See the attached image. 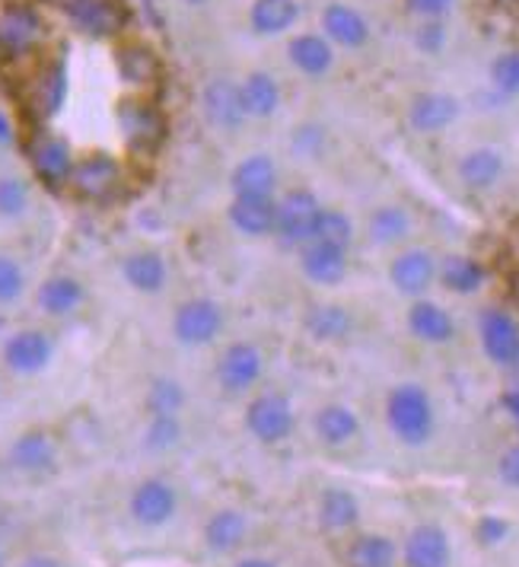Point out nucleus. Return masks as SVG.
<instances>
[{
    "label": "nucleus",
    "instance_id": "nucleus-1",
    "mask_svg": "<svg viewBox=\"0 0 519 567\" xmlns=\"http://www.w3.org/2000/svg\"><path fill=\"white\" fill-rule=\"evenodd\" d=\"M386 421L395 440L405 446H424L434 434V402L427 389L417 383H402L386 399Z\"/></svg>",
    "mask_w": 519,
    "mask_h": 567
},
{
    "label": "nucleus",
    "instance_id": "nucleus-2",
    "mask_svg": "<svg viewBox=\"0 0 519 567\" xmlns=\"http://www.w3.org/2000/svg\"><path fill=\"white\" fill-rule=\"evenodd\" d=\"M115 122L134 154H156L169 134L166 115L150 100H141V96L122 100L115 109Z\"/></svg>",
    "mask_w": 519,
    "mask_h": 567
},
{
    "label": "nucleus",
    "instance_id": "nucleus-3",
    "mask_svg": "<svg viewBox=\"0 0 519 567\" xmlns=\"http://www.w3.org/2000/svg\"><path fill=\"white\" fill-rule=\"evenodd\" d=\"M242 424L252 437L264 443V446H278L293 434L297 427V412L293 402L287 399L284 392H259L242 414Z\"/></svg>",
    "mask_w": 519,
    "mask_h": 567
},
{
    "label": "nucleus",
    "instance_id": "nucleus-4",
    "mask_svg": "<svg viewBox=\"0 0 519 567\" xmlns=\"http://www.w3.org/2000/svg\"><path fill=\"white\" fill-rule=\"evenodd\" d=\"M322 202L310 188H290L284 198H278V227L274 236L290 246V249H303L307 243L315 239V224L322 214Z\"/></svg>",
    "mask_w": 519,
    "mask_h": 567
},
{
    "label": "nucleus",
    "instance_id": "nucleus-5",
    "mask_svg": "<svg viewBox=\"0 0 519 567\" xmlns=\"http://www.w3.org/2000/svg\"><path fill=\"white\" fill-rule=\"evenodd\" d=\"M224 326H227L224 307L210 297H191L179 303L173 316V336L185 348H208L220 338Z\"/></svg>",
    "mask_w": 519,
    "mask_h": 567
},
{
    "label": "nucleus",
    "instance_id": "nucleus-6",
    "mask_svg": "<svg viewBox=\"0 0 519 567\" xmlns=\"http://www.w3.org/2000/svg\"><path fill=\"white\" fill-rule=\"evenodd\" d=\"M49 3L93 39H112L128 27V7L122 0H49Z\"/></svg>",
    "mask_w": 519,
    "mask_h": 567
},
{
    "label": "nucleus",
    "instance_id": "nucleus-7",
    "mask_svg": "<svg viewBox=\"0 0 519 567\" xmlns=\"http://www.w3.org/2000/svg\"><path fill=\"white\" fill-rule=\"evenodd\" d=\"M217 386L230 395H246L259 386L264 377V354L252 341H233L220 351V361L214 367Z\"/></svg>",
    "mask_w": 519,
    "mask_h": 567
},
{
    "label": "nucleus",
    "instance_id": "nucleus-8",
    "mask_svg": "<svg viewBox=\"0 0 519 567\" xmlns=\"http://www.w3.org/2000/svg\"><path fill=\"white\" fill-rule=\"evenodd\" d=\"M68 185L74 188V195L83 198V202H96V205L108 202L122 188V163L112 154H103V151L86 154L83 159H77Z\"/></svg>",
    "mask_w": 519,
    "mask_h": 567
},
{
    "label": "nucleus",
    "instance_id": "nucleus-9",
    "mask_svg": "<svg viewBox=\"0 0 519 567\" xmlns=\"http://www.w3.org/2000/svg\"><path fill=\"white\" fill-rule=\"evenodd\" d=\"M128 514L144 529H159L179 514V491L166 478H144L131 491Z\"/></svg>",
    "mask_w": 519,
    "mask_h": 567
},
{
    "label": "nucleus",
    "instance_id": "nucleus-10",
    "mask_svg": "<svg viewBox=\"0 0 519 567\" xmlns=\"http://www.w3.org/2000/svg\"><path fill=\"white\" fill-rule=\"evenodd\" d=\"M29 166L42 185L61 188L71 182L77 159H74V151L64 137H58L52 131H39L29 144Z\"/></svg>",
    "mask_w": 519,
    "mask_h": 567
},
{
    "label": "nucleus",
    "instance_id": "nucleus-11",
    "mask_svg": "<svg viewBox=\"0 0 519 567\" xmlns=\"http://www.w3.org/2000/svg\"><path fill=\"white\" fill-rule=\"evenodd\" d=\"M54 358V341L49 332L42 329H20L7 338L3 344V363L20 373V377H32V373H42Z\"/></svg>",
    "mask_w": 519,
    "mask_h": 567
},
{
    "label": "nucleus",
    "instance_id": "nucleus-12",
    "mask_svg": "<svg viewBox=\"0 0 519 567\" xmlns=\"http://www.w3.org/2000/svg\"><path fill=\"white\" fill-rule=\"evenodd\" d=\"M481 348L497 367H517L519 363V322L507 310H485L481 316Z\"/></svg>",
    "mask_w": 519,
    "mask_h": 567
},
{
    "label": "nucleus",
    "instance_id": "nucleus-13",
    "mask_svg": "<svg viewBox=\"0 0 519 567\" xmlns=\"http://www.w3.org/2000/svg\"><path fill=\"white\" fill-rule=\"evenodd\" d=\"M201 105H205V115L217 131H239L242 122L249 118L246 115V105H242V93H239V83L230 78H214L201 93Z\"/></svg>",
    "mask_w": 519,
    "mask_h": 567
},
{
    "label": "nucleus",
    "instance_id": "nucleus-14",
    "mask_svg": "<svg viewBox=\"0 0 519 567\" xmlns=\"http://www.w3.org/2000/svg\"><path fill=\"white\" fill-rule=\"evenodd\" d=\"M437 275H440L437 258L430 256L427 249H405V252L392 258L390 265L392 287L398 293H405V297H421L434 284Z\"/></svg>",
    "mask_w": 519,
    "mask_h": 567
},
{
    "label": "nucleus",
    "instance_id": "nucleus-15",
    "mask_svg": "<svg viewBox=\"0 0 519 567\" xmlns=\"http://www.w3.org/2000/svg\"><path fill=\"white\" fill-rule=\"evenodd\" d=\"M322 35L341 49H364L370 42V23L357 7L335 0L322 10Z\"/></svg>",
    "mask_w": 519,
    "mask_h": 567
},
{
    "label": "nucleus",
    "instance_id": "nucleus-16",
    "mask_svg": "<svg viewBox=\"0 0 519 567\" xmlns=\"http://www.w3.org/2000/svg\"><path fill=\"white\" fill-rule=\"evenodd\" d=\"M233 198H274L278 188V163L268 154H252L236 163L230 173Z\"/></svg>",
    "mask_w": 519,
    "mask_h": 567
},
{
    "label": "nucleus",
    "instance_id": "nucleus-17",
    "mask_svg": "<svg viewBox=\"0 0 519 567\" xmlns=\"http://www.w3.org/2000/svg\"><path fill=\"white\" fill-rule=\"evenodd\" d=\"M300 271L315 287H335L347 275V249L312 239L300 249Z\"/></svg>",
    "mask_w": 519,
    "mask_h": 567
},
{
    "label": "nucleus",
    "instance_id": "nucleus-18",
    "mask_svg": "<svg viewBox=\"0 0 519 567\" xmlns=\"http://www.w3.org/2000/svg\"><path fill=\"white\" fill-rule=\"evenodd\" d=\"M402 558H405V567H449V558H453L449 536L434 523H421L408 533Z\"/></svg>",
    "mask_w": 519,
    "mask_h": 567
},
{
    "label": "nucleus",
    "instance_id": "nucleus-19",
    "mask_svg": "<svg viewBox=\"0 0 519 567\" xmlns=\"http://www.w3.org/2000/svg\"><path fill=\"white\" fill-rule=\"evenodd\" d=\"M312 431H315L322 446L341 450V446H347V443L361 437V417L344 402H329L312 417Z\"/></svg>",
    "mask_w": 519,
    "mask_h": 567
},
{
    "label": "nucleus",
    "instance_id": "nucleus-20",
    "mask_svg": "<svg viewBox=\"0 0 519 567\" xmlns=\"http://www.w3.org/2000/svg\"><path fill=\"white\" fill-rule=\"evenodd\" d=\"M230 227L249 239L274 236L278 227V198H233L227 207Z\"/></svg>",
    "mask_w": 519,
    "mask_h": 567
},
{
    "label": "nucleus",
    "instance_id": "nucleus-21",
    "mask_svg": "<svg viewBox=\"0 0 519 567\" xmlns=\"http://www.w3.org/2000/svg\"><path fill=\"white\" fill-rule=\"evenodd\" d=\"M10 465L23 475H49L58 465V443L45 431H27L10 446Z\"/></svg>",
    "mask_w": 519,
    "mask_h": 567
},
{
    "label": "nucleus",
    "instance_id": "nucleus-22",
    "mask_svg": "<svg viewBox=\"0 0 519 567\" xmlns=\"http://www.w3.org/2000/svg\"><path fill=\"white\" fill-rule=\"evenodd\" d=\"M201 539L214 555H233L249 539V516L236 507H220L208 516Z\"/></svg>",
    "mask_w": 519,
    "mask_h": 567
},
{
    "label": "nucleus",
    "instance_id": "nucleus-23",
    "mask_svg": "<svg viewBox=\"0 0 519 567\" xmlns=\"http://www.w3.org/2000/svg\"><path fill=\"white\" fill-rule=\"evenodd\" d=\"M115 68H118V78L125 80L128 86H137V90L154 86L159 74H163L159 54L147 42H122L115 49Z\"/></svg>",
    "mask_w": 519,
    "mask_h": 567
},
{
    "label": "nucleus",
    "instance_id": "nucleus-24",
    "mask_svg": "<svg viewBox=\"0 0 519 567\" xmlns=\"http://www.w3.org/2000/svg\"><path fill=\"white\" fill-rule=\"evenodd\" d=\"M290 64L307 78H325L335 64V45L322 32H300L287 45Z\"/></svg>",
    "mask_w": 519,
    "mask_h": 567
},
{
    "label": "nucleus",
    "instance_id": "nucleus-25",
    "mask_svg": "<svg viewBox=\"0 0 519 567\" xmlns=\"http://www.w3.org/2000/svg\"><path fill=\"white\" fill-rule=\"evenodd\" d=\"M459 118V100L449 93H417L408 105V122L421 134H437Z\"/></svg>",
    "mask_w": 519,
    "mask_h": 567
},
{
    "label": "nucleus",
    "instance_id": "nucleus-26",
    "mask_svg": "<svg viewBox=\"0 0 519 567\" xmlns=\"http://www.w3.org/2000/svg\"><path fill=\"white\" fill-rule=\"evenodd\" d=\"M42 35V20L29 7H7L0 13V52L27 54Z\"/></svg>",
    "mask_w": 519,
    "mask_h": 567
},
{
    "label": "nucleus",
    "instance_id": "nucleus-27",
    "mask_svg": "<svg viewBox=\"0 0 519 567\" xmlns=\"http://www.w3.org/2000/svg\"><path fill=\"white\" fill-rule=\"evenodd\" d=\"M319 526L325 533H351L361 523V501L347 488H325L319 494Z\"/></svg>",
    "mask_w": 519,
    "mask_h": 567
},
{
    "label": "nucleus",
    "instance_id": "nucleus-28",
    "mask_svg": "<svg viewBox=\"0 0 519 567\" xmlns=\"http://www.w3.org/2000/svg\"><path fill=\"white\" fill-rule=\"evenodd\" d=\"M408 329L424 344H449L456 338V322L434 300H415L408 310Z\"/></svg>",
    "mask_w": 519,
    "mask_h": 567
},
{
    "label": "nucleus",
    "instance_id": "nucleus-29",
    "mask_svg": "<svg viewBox=\"0 0 519 567\" xmlns=\"http://www.w3.org/2000/svg\"><path fill=\"white\" fill-rule=\"evenodd\" d=\"M68 103V68L64 61H52L39 71L32 83V112L39 118H54Z\"/></svg>",
    "mask_w": 519,
    "mask_h": 567
},
{
    "label": "nucleus",
    "instance_id": "nucleus-30",
    "mask_svg": "<svg viewBox=\"0 0 519 567\" xmlns=\"http://www.w3.org/2000/svg\"><path fill=\"white\" fill-rule=\"evenodd\" d=\"M122 275L125 281L137 290V293H159L166 281H169V265L166 258L154 252V249H141V252H131L122 265Z\"/></svg>",
    "mask_w": 519,
    "mask_h": 567
},
{
    "label": "nucleus",
    "instance_id": "nucleus-31",
    "mask_svg": "<svg viewBox=\"0 0 519 567\" xmlns=\"http://www.w3.org/2000/svg\"><path fill=\"white\" fill-rule=\"evenodd\" d=\"M83 300H86V290L74 275H52L39 287V307L45 316H54V319L77 312Z\"/></svg>",
    "mask_w": 519,
    "mask_h": 567
},
{
    "label": "nucleus",
    "instance_id": "nucleus-32",
    "mask_svg": "<svg viewBox=\"0 0 519 567\" xmlns=\"http://www.w3.org/2000/svg\"><path fill=\"white\" fill-rule=\"evenodd\" d=\"M239 93L249 118H271L281 109V83L268 71H252L239 83Z\"/></svg>",
    "mask_w": 519,
    "mask_h": 567
},
{
    "label": "nucleus",
    "instance_id": "nucleus-33",
    "mask_svg": "<svg viewBox=\"0 0 519 567\" xmlns=\"http://www.w3.org/2000/svg\"><path fill=\"white\" fill-rule=\"evenodd\" d=\"M303 329L312 341H322V344H332V341H344L354 329V319L351 312L338 303H319L310 307V312L303 316Z\"/></svg>",
    "mask_w": 519,
    "mask_h": 567
},
{
    "label": "nucleus",
    "instance_id": "nucleus-34",
    "mask_svg": "<svg viewBox=\"0 0 519 567\" xmlns=\"http://www.w3.org/2000/svg\"><path fill=\"white\" fill-rule=\"evenodd\" d=\"M395 558H398V548L383 533L354 536L351 545L344 548V565L347 567H395Z\"/></svg>",
    "mask_w": 519,
    "mask_h": 567
},
{
    "label": "nucleus",
    "instance_id": "nucleus-35",
    "mask_svg": "<svg viewBox=\"0 0 519 567\" xmlns=\"http://www.w3.org/2000/svg\"><path fill=\"white\" fill-rule=\"evenodd\" d=\"M300 20V0H256L249 23L259 35H284Z\"/></svg>",
    "mask_w": 519,
    "mask_h": 567
},
{
    "label": "nucleus",
    "instance_id": "nucleus-36",
    "mask_svg": "<svg viewBox=\"0 0 519 567\" xmlns=\"http://www.w3.org/2000/svg\"><path fill=\"white\" fill-rule=\"evenodd\" d=\"M366 233L376 246H398L402 239L412 236V214L398 205L376 207L366 220Z\"/></svg>",
    "mask_w": 519,
    "mask_h": 567
},
{
    "label": "nucleus",
    "instance_id": "nucleus-37",
    "mask_svg": "<svg viewBox=\"0 0 519 567\" xmlns=\"http://www.w3.org/2000/svg\"><path fill=\"white\" fill-rule=\"evenodd\" d=\"M500 176H504V156L497 154L494 147L468 151V154L459 159V179L466 182L468 188H475V192L491 188Z\"/></svg>",
    "mask_w": 519,
    "mask_h": 567
},
{
    "label": "nucleus",
    "instance_id": "nucleus-38",
    "mask_svg": "<svg viewBox=\"0 0 519 567\" xmlns=\"http://www.w3.org/2000/svg\"><path fill=\"white\" fill-rule=\"evenodd\" d=\"M485 278H488V275H485V265L471 256H449L440 268L443 287L453 290V293H459V297L478 293Z\"/></svg>",
    "mask_w": 519,
    "mask_h": 567
},
{
    "label": "nucleus",
    "instance_id": "nucleus-39",
    "mask_svg": "<svg viewBox=\"0 0 519 567\" xmlns=\"http://www.w3.org/2000/svg\"><path fill=\"white\" fill-rule=\"evenodd\" d=\"M188 402L185 395V386L173 377H156L154 383L147 386V395H144V409L147 414H179Z\"/></svg>",
    "mask_w": 519,
    "mask_h": 567
},
{
    "label": "nucleus",
    "instance_id": "nucleus-40",
    "mask_svg": "<svg viewBox=\"0 0 519 567\" xmlns=\"http://www.w3.org/2000/svg\"><path fill=\"white\" fill-rule=\"evenodd\" d=\"M183 443V421L179 414H150L144 427V450L150 453H169Z\"/></svg>",
    "mask_w": 519,
    "mask_h": 567
},
{
    "label": "nucleus",
    "instance_id": "nucleus-41",
    "mask_svg": "<svg viewBox=\"0 0 519 567\" xmlns=\"http://www.w3.org/2000/svg\"><path fill=\"white\" fill-rule=\"evenodd\" d=\"M315 239L329 243V246H338V249H351V243H354V220L344 210H338V207H322L319 224H315Z\"/></svg>",
    "mask_w": 519,
    "mask_h": 567
},
{
    "label": "nucleus",
    "instance_id": "nucleus-42",
    "mask_svg": "<svg viewBox=\"0 0 519 567\" xmlns=\"http://www.w3.org/2000/svg\"><path fill=\"white\" fill-rule=\"evenodd\" d=\"M27 290V271L13 256L0 252V307L17 303Z\"/></svg>",
    "mask_w": 519,
    "mask_h": 567
},
{
    "label": "nucleus",
    "instance_id": "nucleus-43",
    "mask_svg": "<svg viewBox=\"0 0 519 567\" xmlns=\"http://www.w3.org/2000/svg\"><path fill=\"white\" fill-rule=\"evenodd\" d=\"M29 207V185L23 179H0V217H23Z\"/></svg>",
    "mask_w": 519,
    "mask_h": 567
},
{
    "label": "nucleus",
    "instance_id": "nucleus-44",
    "mask_svg": "<svg viewBox=\"0 0 519 567\" xmlns=\"http://www.w3.org/2000/svg\"><path fill=\"white\" fill-rule=\"evenodd\" d=\"M491 80L494 86L507 96H517L519 93V52L500 54L491 64Z\"/></svg>",
    "mask_w": 519,
    "mask_h": 567
},
{
    "label": "nucleus",
    "instance_id": "nucleus-45",
    "mask_svg": "<svg viewBox=\"0 0 519 567\" xmlns=\"http://www.w3.org/2000/svg\"><path fill=\"white\" fill-rule=\"evenodd\" d=\"M290 147H293V154L312 156L322 154V147H325V128L322 125H315V122H307V125H300V128L293 131V137H290Z\"/></svg>",
    "mask_w": 519,
    "mask_h": 567
},
{
    "label": "nucleus",
    "instance_id": "nucleus-46",
    "mask_svg": "<svg viewBox=\"0 0 519 567\" xmlns=\"http://www.w3.org/2000/svg\"><path fill=\"white\" fill-rule=\"evenodd\" d=\"M443 42H446V29L437 20H430V23H424V27L417 29V49L421 52L437 54L443 49Z\"/></svg>",
    "mask_w": 519,
    "mask_h": 567
},
{
    "label": "nucleus",
    "instance_id": "nucleus-47",
    "mask_svg": "<svg viewBox=\"0 0 519 567\" xmlns=\"http://www.w3.org/2000/svg\"><path fill=\"white\" fill-rule=\"evenodd\" d=\"M507 533H510V526L500 519V516H485L481 523H478V539L485 542V545H497V542L507 539Z\"/></svg>",
    "mask_w": 519,
    "mask_h": 567
},
{
    "label": "nucleus",
    "instance_id": "nucleus-48",
    "mask_svg": "<svg viewBox=\"0 0 519 567\" xmlns=\"http://www.w3.org/2000/svg\"><path fill=\"white\" fill-rule=\"evenodd\" d=\"M408 3V10L412 13H417V17H427V20H437V17H443L456 0H405Z\"/></svg>",
    "mask_w": 519,
    "mask_h": 567
},
{
    "label": "nucleus",
    "instance_id": "nucleus-49",
    "mask_svg": "<svg viewBox=\"0 0 519 567\" xmlns=\"http://www.w3.org/2000/svg\"><path fill=\"white\" fill-rule=\"evenodd\" d=\"M497 472H500V478L510 485V488H519V446L513 450H507L504 456H500V463H497Z\"/></svg>",
    "mask_w": 519,
    "mask_h": 567
},
{
    "label": "nucleus",
    "instance_id": "nucleus-50",
    "mask_svg": "<svg viewBox=\"0 0 519 567\" xmlns=\"http://www.w3.org/2000/svg\"><path fill=\"white\" fill-rule=\"evenodd\" d=\"M20 567H68L61 558H54V555H29L20 561Z\"/></svg>",
    "mask_w": 519,
    "mask_h": 567
},
{
    "label": "nucleus",
    "instance_id": "nucleus-51",
    "mask_svg": "<svg viewBox=\"0 0 519 567\" xmlns=\"http://www.w3.org/2000/svg\"><path fill=\"white\" fill-rule=\"evenodd\" d=\"M233 567H278L271 558H261V555H246V558H239Z\"/></svg>",
    "mask_w": 519,
    "mask_h": 567
},
{
    "label": "nucleus",
    "instance_id": "nucleus-52",
    "mask_svg": "<svg viewBox=\"0 0 519 567\" xmlns=\"http://www.w3.org/2000/svg\"><path fill=\"white\" fill-rule=\"evenodd\" d=\"M504 409L519 421V389H513V392H507V395H504Z\"/></svg>",
    "mask_w": 519,
    "mask_h": 567
},
{
    "label": "nucleus",
    "instance_id": "nucleus-53",
    "mask_svg": "<svg viewBox=\"0 0 519 567\" xmlns=\"http://www.w3.org/2000/svg\"><path fill=\"white\" fill-rule=\"evenodd\" d=\"M13 141V125H10V118L0 112V144H10Z\"/></svg>",
    "mask_w": 519,
    "mask_h": 567
},
{
    "label": "nucleus",
    "instance_id": "nucleus-54",
    "mask_svg": "<svg viewBox=\"0 0 519 567\" xmlns=\"http://www.w3.org/2000/svg\"><path fill=\"white\" fill-rule=\"evenodd\" d=\"M188 3H195V7H198V3H205V0H188Z\"/></svg>",
    "mask_w": 519,
    "mask_h": 567
},
{
    "label": "nucleus",
    "instance_id": "nucleus-55",
    "mask_svg": "<svg viewBox=\"0 0 519 567\" xmlns=\"http://www.w3.org/2000/svg\"><path fill=\"white\" fill-rule=\"evenodd\" d=\"M0 567H3V565H0Z\"/></svg>",
    "mask_w": 519,
    "mask_h": 567
}]
</instances>
